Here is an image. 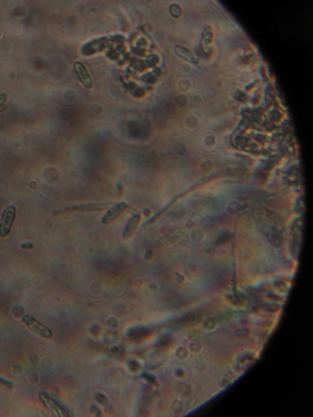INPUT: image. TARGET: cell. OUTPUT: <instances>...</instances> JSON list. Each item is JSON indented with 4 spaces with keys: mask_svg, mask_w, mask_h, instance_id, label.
Returning <instances> with one entry per match:
<instances>
[{
    "mask_svg": "<svg viewBox=\"0 0 313 417\" xmlns=\"http://www.w3.org/2000/svg\"><path fill=\"white\" fill-rule=\"evenodd\" d=\"M127 207H128V205L123 202L115 205V206L112 207L104 215L103 218L101 219V222L103 224H109L110 223L117 219L126 210Z\"/></svg>",
    "mask_w": 313,
    "mask_h": 417,
    "instance_id": "5b68a950",
    "label": "cell"
},
{
    "mask_svg": "<svg viewBox=\"0 0 313 417\" xmlns=\"http://www.w3.org/2000/svg\"><path fill=\"white\" fill-rule=\"evenodd\" d=\"M170 12L174 17L175 18H179L181 14V10H180V8L178 6L174 5L172 6L170 8Z\"/></svg>",
    "mask_w": 313,
    "mask_h": 417,
    "instance_id": "9c48e42d",
    "label": "cell"
},
{
    "mask_svg": "<svg viewBox=\"0 0 313 417\" xmlns=\"http://www.w3.org/2000/svg\"><path fill=\"white\" fill-rule=\"evenodd\" d=\"M106 204H89L84 205H79L73 207L75 211H98L103 210L107 207Z\"/></svg>",
    "mask_w": 313,
    "mask_h": 417,
    "instance_id": "ba28073f",
    "label": "cell"
},
{
    "mask_svg": "<svg viewBox=\"0 0 313 417\" xmlns=\"http://www.w3.org/2000/svg\"><path fill=\"white\" fill-rule=\"evenodd\" d=\"M16 217L17 208L15 205H9L3 212L0 219V236L2 238H6L10 235Z\"/></svg>",
    "mask_w": 313,
    "mask_h": 417,
    "instance_id": "6da1fadb",
    "label": "cell"
},
{
    "mask_svg": "<svg viewBox=\"0 0 313 417\" xmlns=\"http://www.w3.org/2000/svg\"><path fill=\"white\" fill-rule=\"evenodd\" d=\"M204 36V39H205L204 43L205 44V46H207V45H210L211 43V41H212V33L210 32V30H208V32H207V30H205Z\"/></svg>",
    "mask_w": 313,
    "mask_h": 417,
    "instance_id": "30bf717a",
    "label": "cell"
},
{
    "mask_svg": "<svg viewBox=\"0 0 313 417\" xmlns=\"http://www.w3.org/2000/svg\"><path fill=\"white\" fill-rule=\"evenodd\" d=\"M140 221V216L139 215H135L130 219V221L127 224L125 229V232L123 233V237L125 239H129L134 235L135 230L139 224Z\"/></svg>",
    "mask_w": 313,
    "mask_h": 417,
    "instance_id": "8992f818",
    "label": "cell"
},
{
    "mask_svg": "<svg viewBox=\"0 0 313 417\" xmlns=\"http://www.w3.org/2000/svg\"><path fill=\"white\" fill-rule=\"evenodd\" d=\"M22 322L31 331L37 334L39 337L46 339H50L53 337L52 331L32 316L28 315L24 316L22 318Z\"/></svg>",
    "mask_w": 313,
    "mask_h": 417,
    "instance_id": "7a4b0ae2",
    "label": "cell"
},
{
    "mask_svg": "<svg viewBox=\"0 0 313 417\" xmlns=\"http://www.w3.org/2000/svg\"><path fill=\"white\" fill-rule=\"evenodd\" d=\"M22 249L24 250H32L34 248V245L32 243H25L22 244Z\"/></svg>",
    "mask_w": 313,
    "mask_h": 417,
    "instance_id": "7c38bea8",
    "label": "cell"
},
{
    "mask_svg": "<svg viewBox=\"0 0 313 417\" xmlns=\"http://www.w3.org/2000/svg\"><path fill=\"white\" fill-rule=\"evenodd\" d=\"M74 68L80 82L86 88L91 89L93 86L92 80L86 67L80 62H76L74 64Z\"/></svg>",
    "mask_w": 313,
    "mask_h": 417,
    "instance_id": "277c9868",
    "label": "cell"
},
{
    "mask_svg": "<svg viewBox=\"0 0 313 417\" xmlns=\"http://www.w3.org/2000/svg\"><path fill=\"white\" fill-rule=\"evenodd\" d=\"M8 94L7 93H0V108L5 105L8 100Z\"/></svg>",
    "mask_w": 313,
    "mask_h": 417,
    "instance_id": "8fae6325",
    "label": "cell"
},
{
    "mask_svg": "<svg viewBox=\"0 0 313 417\" xmlns=\"http://www.w3.org/2000/svg\"><path fill=\"white\" fill-rule=\"evenodd\" d=\"M39 399L44 405V406L52 412L55 416L60 417L69 416V413L67 411L53 399L52 397L48 395L47 394L41 393L39 394Z\"/></svg>",
    "mask_w": 313,
    "mask_h": 417,
    "instance_id": "3957f363",
    "label": "cell"
},
{
    "mask_svg": "<svg viewBox=\"0 0 313 417\" xmlns=\"http://www.w3.org/2000/svg\"><path fill=\"white\" fill-rule=\"evenodd\" d=\"M175 50L177 54L181 56L182 58L190 62L191 63L196 64L198 63V59L194 56L192 53L189 51V50L185 48L180 46H177L175 48Z\"/></svg>",
    "mask_w": 313,
    "mask_h": 417,
    "instance_id": "52a82bcc",
    "label": "cell"
}]
</instances>
